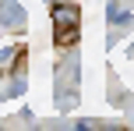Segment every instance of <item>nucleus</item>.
Listing matches in <instances>:
<instances>
[{"mask_svg":"<svg viewBox=\"0 0 134 131\" xmlns=\"http://www.w3.org/2000/svg\"><path fill=\"white\" fill-rule=\"evenodd\" d=\"M0 14H4V25H21V21H25V11H21L18 4H11V0H7V4H0Z\"/></svg>","mask_w":134,"mask_h":131,"instance_id":"2","label":"nucleus"},{"mask_svg":"<svg viewBox=\"0 0 134 131\" xmlns=\"http://www.w3.org/2000/svg\"><path fill=\"white\" fill-rule=\"evenodd\" d=\"M78 25H81L78 4H53V43L60 50H71L78 43Z\"/></svg>","mask_w":134,"mask_h":131,"instance_id":"1","label":"nucleus"}]
</instances>
